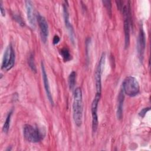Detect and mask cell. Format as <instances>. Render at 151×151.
I'll return each instance as SVG.
<instances>
[{
  "label": "cell",
  "mask_w": 151,
  "mask_h": 151,
  "mask_svg": "<svg viewBox=\"0 0 151 151\" xmlns=\"http://www.w3.org/2000/svg\"><path fill=\"white\" fill-rule=\"evenodd\" d=\"M83 95L81 88L77 87L74 90L73 103V117L75 124L80 127L83 122Z\"/></svg>",
  "instance_id": "cell-1"
},
{
  "label": "cell",
  "mask_w": 151,
  "mask_h": 151,
  "mask_svg": "<svg viewBox=\"0 0 151 151\" xmlns=\"http://www.w3.org/2000/svg\"><path fill=\"white\" fill-rule=\"evenodd\" d=\"M124 94L129 97H134L140 92V86L137 79L133 76L126 77L122 83Z\"/></svg>",
  "instance_id": "cell-2"
},
{
  "label": "cell",
  "mask_w": 151,
  "mask_h": 151,
  "mask_svg": "<svg viewBox=\"0 0 151 151\" xmlns=\"http://www.w3.org/2000/svg\"><path fill=\"white\" fill-rule=\"evenodd\" d=\"M23 134L25 139L29 142L37 143L43 138V134L37 127L29 124H25L23 129Z\"/></svg>",
  "instance_id": "cell-3"
},
{
  "label": "cell",
  "mask_w": 151,
  "mask_h": 151,
  "mask_svg": "<svg viewBox=\"0 0 151 151\" xmlns=\"http://www.w3.org/2000/svg\"><path fill=\"white\" fill-rule=\"evenodd\" d=\"M122 12L124 18V47L127 48L130 44V7L129 4L124 5Z\"/></svg>",
  "instance_id": "cell-4"
},
{
  "label": "cell",
  "mask_w": 151,
  "mask_h": 151,
  "mask_svg": "<svg viewBox=\"0 0 151 151\" xmlns=\"http://www.w3.org/2000/svg\"><path fill=\"white\" fill-rule=\"evenodd\" d=\"M15 54L12 45L10 44L5 49L3 56L1 68L5 71L10 70L14 65Z\"/></svg>",
  "instance_id": "cell-5"
},
{
  "label": "cell",
  "mask_w": 151,
  "mask_h": 151,
  "mask_svg": "<svg viewBox=\"0 0 151 151\" xmlns=\"http://www.w3.org/2000/svg\"><path fill=\"white\" fill-rule=\"evenodd\" d=\"M105 61H106V54L103 52L99 61L98 64L97 65V67L95 71V74H94L96 90L97 93L100 94H101V74L104 68V65L105 64Z\"/></svg>",
  "instance_id": "cell-6"
},
{
  "label": "cell",
  "mask_w": 151,
  "mask_h": 151,
  "mask_svg": "<svg viewBox=\"0 0 151 151\" xmlns=\"http://www.w3.org/2000/svg\"><path fill=\"white\" fill-rule=\"evenodd\" d=\"M101 94L96 93L94 98L91 103V116H92V130L93 132L95 133L98 128L99 125V120H98V114H97V108L99 103L100 101Z\"/></svg>",
  "instance_id": "cell-7"
},
{
  "label": "cell",
  "mask_w": 151,
  "mask_h": 151,
  "mask_svg": "<svg viewBox=\"0 0 151 151\" xmlns=\"http://www.w3.org/2000/svg\"><path fill=\"white\" fill-rule=\"evenodd\" d=\"M63 17H64V21L65 28L68 32L70 39L71 41V42L74 44L75 42V37H74V32L73 29V27L70 23V16H69V12L68 11V4L67 1H64V4L63 5Z\"/></svg>",
  "instance_id": "cell-8"
},
{
  "label": "cell",
  "mask_w": 151,
  "mask_h": 151,
  "mask_svg": "<svg viewBox=\"0 0 151 151\" xmlns=\"http://www.w3.org/2000/svg\"><path fill=\"white\" fill-rule=\"evenodd\" d=\"M146 47V35L143 30L142 25L140 26L139 32L137 40V51L138 54V57L140 61L143 60L144 53Z\"/></svg>",
  "instance_id": "cell-9"
},
{
  "label": "cell",
  "mask_w": 151,
  "mask_h": 151,
  "mask_svg": "<svg viewBox=\"0 0 151 151\" xmlns=\"http://www.w3.org/2000/svg\"><path fill=\"white\" fill-rule=\"evenodd\" d=\"M37 20L40 28L41 40L44 43H45L47 42L49 32L48 23L45 17H44L40 14H38V15H37Z\"/></svg>",
  "instance_id": "cell-10"
},
{
  "label": "cell",
  "mask_w": 151,
  "mask_h": 151,
  "mask_svg": "<svg viewBox=\"0 0 151 151\" xmlns=\"http://www.w3.org/2000/svg\"><path fill=\"white\" fill-rule=\"evenodd\" d=\"M41 68L42 80H43V82H44V86L47 97L48 98V101L51 103V104L54 105V101L52 99V94H51V90H50V83L48 81V76H47V73L45 71L44 64L42 61L41 63Z\"/></svg>",
  "instance_id": "cell-11"
},
{
  "label": "cell",
  "mask_w": 151,
  "mask_h": 151,
  "mask_svg": "<svg viewBox=\"0 0 151 151\" xmlns=\"http://www.w3.org/2000/svg\"><path fill=\"white\" fill-rule=\"evenodd\" d=\"M25 4L28 21L29 23L30 26L32 28H34L35 26V18L34 15L33 4L31 1H25Z\"/></svg>",
  "instance_id": "cell-12"
},
{
  "label": "cell",
  "mask_w": 151,
  "mask_h": 151,
  "mask_svg": "<svg viewBox=\"0 0 151 151\" xmlns=\"http://www.w3.org/2000/svg\"><path fill=\"white\" fill-rule=\"evenodd\" d=\"M124 100V94L122 90L118 96V104L117 108V117L119 120H121L123 117V103Z\"/></svg>",
  "instance_id": "cell-13"
},
{
  "label": "cell",
  "mask_w": 151,
  "mask_h": 151,
  "mask_svg": "<svg viewBox=\"0 0 151 151\" xmlns=\"http://www.w3.org/2000/svg\"><path fill=\"white\" fill-rule=\"evenodd\" d=\"M76 73L73 71L69 75L68 78V87L70 90H73L76 84Z\"/></svg>",
  "instance_id": "cell-14"
},
{
  "label": "cell",
  "mask_w": 151,
  "mask_h": 151,
  "mask_svg": "<svg viewBox=\"0 0 151 151\" xmlns=\"http://www.w3.org/2000/svg\"><path fill=\"white\" fill-rule=\"evenodd\" d=\"M12 114V111H10L6 118V120L5 121V123L4 124L3 127H2V132L5 133H7L10 127V122L11 120V116Z\"/></svg>",
  "instance_id": "cell-15"
},
{
  "label": "cell",
  "mask_w": 151,
  "mask_h": 151,
  "mask_svg": "<svg viewBox=\"0 0 151 151\" xmlns=\"http://www.w3.org/2000/svg\"><path fill=\"white\" fill-rule=\"evenodd\" d=\"M60 55H61L63 60L65 62L67 61H69L71 60L72 57H71V55L70 53L69 50L67 48H63L61 51H60Z\"/></svg>",
  "instance_id": "cell-16"
},
{
  "label": "cell",
  "mask_w": 151,
  "mask_h": 151,
  "mask_svg": "<svg viewBox=\"0 0 151 151\" xmlns=\"http://www.w3.org/2000/svg\"><path fill=\"white\" fill-rule=\"evenodd\" d=\"M28 65L30 67V68L31 69V70L35 73H36L37 71V68H36V66L35 64V62H34V54L32 53H31L28 57Z\"/></svg>",
  "instance_id": "cell-17"
},
{
  "label": "cell",
  "mask_w": 151,
  "mask_h": 151,
  "mask_svg": "<svg viewBox=\"0 0 151 151\" xmlns=\"http://www.w3.org/2000/svg\"><path fill=\"white\" fill-rule=\"evenodd\" d=\"M102 3L103 5L105 6V8H106L108 15L110 16V17H111L112 14V9H111L112 5H111V1L108 0H104V1H102Z\"/></svg>",
  "instance_id": "cell-18"
},
{
  "label": "cell",
  "mask_w": 151,
  "mask_h": 151,
  "mask_svg": "<svg viewBox=\"0 0 151 151\" xmlns=\"http://www.w3.org/2000/svg\"><path fill=\"white\" fill-rule=\"evenodd\" d=\"M13 18L17 22L21 27H24L25 24H24V21L22 20V18L21 17V16L19 15H18V14H14L13 15Z\"/></svg>",
  "instance_id": "cell-19"
},
{
  "label": "cell",
  "mask_w": 151,
  "mask_h": 151,
  "mask_svg": "<svg viewBox=\"0 0 151 151\" xmlns=\"http://www.w3.org/2000/svg\"><path fill=\"white\" fill-rule=\"evenodd\" d=\"M150 109V108L149 107H145V108H143V109H142L140 112L139 113V116H140L141 117H144L146 115V114L147 113L148 111H149Z\"/></svg>",
  "instance_id": "cell-20"
},
{
  "label": "cell",
  "mask_w": 151,
  "mask_h": 151,
  "mask_svg": "<svg viewBox=\"0 0 151 151\" xmlns=\"http://www.w3.org/2000/svg\"><path fill=\"white\" fill-rule=\"evenodd\" d=\"M60 37H59L57 35H55L54 36V38H53V41H52L53 44H54V45L57 44L60 42Z\"/></svg>",
  "instance_id": "cell-21"
},
{
  "label": "cell",
  "mask_w": 151,
  "mask_h": 151,
  "mask_svg": "<svg viewBox=\"0 0 151 151\" xmlns=\"http://www.w3.org/2000/svg\"><path fill=\"white\" fill-rule=\"evenodd\" d=\"M0 11H1V13L2 15L5 16V8L3 6L2 1L0 2Z\"/></svg>",
  "instance_id": "cell-22"
}]
</instances>
